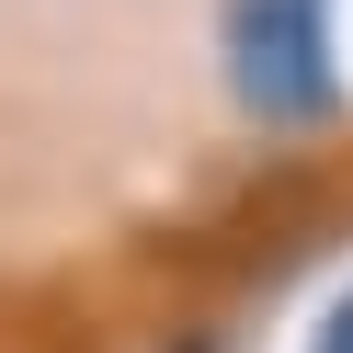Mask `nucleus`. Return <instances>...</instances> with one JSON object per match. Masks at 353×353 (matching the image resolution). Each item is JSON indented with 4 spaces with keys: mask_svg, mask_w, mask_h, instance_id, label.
I'll return each instance as SVG.
<instances>
[{
    "mask_svg": "<svg viewBox=\"0 0 353 353\" xmlns=\"http://www.w3.org/2000/svg\"><path fill=\"white\" fill-rule=\"evenodd\" d=\"M183 353H205V342H183Z\"/></svg>",
    "mask_w": 353,
    "mask_h": 353,
    "instance_id": "3",
    "label": "nucleus"
},
{
    "mask_svg": "<svg viewBox=\"0 0 353 353\" xmlns=\"http://www.w3.org/2000/svg\"><path fill=\"white\" fill-rule=\"evenodd\" d=\"M307 353H353V296H342V307L319 319V342H307Z\"/></svg>",
    "mask_w": 353,
    "mask_h": 353,
    "instance_id": "2",
    "label": "nucleus"
},
{
    "mask_svg": "<svg viewBox=\"0 0 353 353\" xmlns=\"http://www.w3.org/2000/svg\"><path fill=\"white\" fill-rule=\"evenodd\" d=\"M216 57L251 125H330L342 114V46H330V0H228Z\"/></svg>",
    "mask_w": 353,
    "mask_h": 353,
    "instance_id": "1",
    "label": "nucleus"
}]
</instances>
